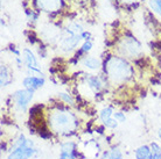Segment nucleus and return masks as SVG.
Returning a JSON list of instances; mask_svg holds the SVG:
<instances>
[{"label": "nucleus", "mask_w": 161, "mask_h": 159, "mask_svg": "<svg viewBox=\"0 0 161 159\" xmlns=\"http://www.w3.org/2000/svg\"><path fill=\"white\" fill-rule=\"evenodd\" d=\"M78 126L76 116L71 111L64 109H56L49 114V127L54 132L67 135L73 132Z\"/></svg>", "instance_id": "nucleus-1"}, {"label": "nucleus", "mask_w": 161, "mask_h": 159, "mask_svg": "<svg viewBox=\"0 0 161 159\" xmlns=\"http://www.w3.org/2000/svg\"><path fill=\"white\" fill-rule=\"evenodd\" d=\"M105 72L110 80L114 84L125 83L132 77L133 70L124 58L120 57H111L106 62Z\"/></svg>", "instance_id": "nucleus-2"}, {"label": "nucleus", "mask_w": 161, "mask_h": 159, "mask_svg": "<svg viewBox=\"0 0 161 159\" xmlns=\"http://www.w3.org/2000/svg\"><path fill=\"white\" fill-rule=\"evenodd\" d=\"M119 51L126 58H137L141 55V45L137 40L127 37L120 42Z\"/></svg>", "instance_id": "nucleus-3"}, {"label": "nucleus", "mask_w": 161, "mask_h": 159, "mask_svg": "<svg viewBox=\"0 0 161 159\" xmlns=\"http://www.w3.org/2000/svg\"><path fill=\"white\" fill-rule=\"evenodd\" d=\"M33 99V91L29 90H19V91L14 92L13 94V100L15 102V106L18 109L21 111H25L28 107L29 102Z\"/></svg>", "instance_id": "nucleus-4"}, {"label": "nucleus", "mask_w": 161, "mask_h": 159, "mask_svg": "<svg viewBox=\"0 0 161 159\" xmlns=\"http://www.w3.org/2000/svg\"><path fill=\"white\" fill-rule=\"evenodd\" d=\"M34 153H35V149H34L33 142L29 141L24 146L13 149L11 153L8 155L7 159H29L34 156Z\"/></svg>", "instance_id": "nucleus-5"}, {"label": "nucleus", "mask_w": 161, "mask_h": 159, "mask_svg": "<svg viewBox=\"0 0 161 159\" xmlns=\"http://www.w3.org/2000/svg\"><path fill=\"white\" fill-rule=\"evenodd\" d=\"M22 58H24L25 65L28 68L29 71L36 72V73H41V70L37 68V66H39V64H37L36 58H35L34 54H33L29 49H24V51H22ZM41 74H42V73H41Z\"/></svg>", "instance_id": "nucleus-6"}, {"label": "nucleus", "mask_w": 161, "mask_h": 159, "mask_svg": "<svg viewBox=\"0 0 161 159\" xmlns=\"http://www.w3.org/2000/svg\"><path fill=\"white\" fill-rule=\"evenodd\" d=\"M82 38H83L82 35H67L63 40L61 41L60 48L63 51H71L78 45Z\"/></svg>", "instance_id": "nucleus-7"}, {"label": "nucleus", "mask_w": 161, "mask_h": 159, "mask_svg": "<svg viewBox=\"0 0 161 159\" xmlns=\"http://www.w3.org/2000/svg\"><path fill=\"white\" fill-rule=\"evenodd\" d=\"M22 85L26 90L29 91H35L37 88L42 87L44 85V78L43 77H36V76H28L24 78L22 80Z\"/></svg>", "instance_id": "nucleus-8"}, {"label": "nucleus", "mask_w": 161, "mask_h": 159, "mask_svg": "<svg viewBox=\"0 0 161 159\" xmlns=\"http://www.w3.org/2000/svg\"><path fill=\"white\" fill-rule=\"evenodd\" d=\"M58 159H76V145L74 142H65L61 145Z\"/></svg>", "instance_id": "nucleus-9"}, {"label": "nucleus", "mask_w": 161, "mask_h": 159, "mask_svg": "<svg viewBox=\"0 0 161 159\" xmlns=\"http://www.w3.org/2000/svg\"><path fill=\"white\" fill-rule=\"evenodd\" d=\"M36 5L44 12H54L61 7V0H36Z\"/></svg>", "instance_id": "nucleus-10"}, {"label": "nucleus", "mask_w": 161, "mask_h": 159, "mask_svg": "<svg viewBox=\"0 0 161 159\" xmlns=\"http://www.w3.org/2000/svg\"><path fill=\"white\" fill-rule=\"evenodd\" d=\"M80 64L84 68L91 70V71H96V70L101 68V60L96 58V57H93V56H86V57H84L82 59V62H80Z\"/></svg>", "instance_id": "nucleus-11"}, {"label": "nucleus", "mask_w": 161, "mask_h": 159, "mask_svg": "<svg viewBox=\"0 0 161 159\" xmlns=\"http://www.w3.org/2000/svg\"><path fill=\"white\" fill-rule=\"evenodd\" d=\"M136 159H153L152 150L148 145H141L136 150Z\"/></svg>", "instance_id": "nucleus-12"}, {"label": "nucleus", "mask_w": 161, "mask_h": 159, "mask_svg": "<svg viewBox=\"0 0 161 159\" xmlns=\"http://www.w3.org/2000/svg\"><path fill=\"white\" fill-rule=\"evenodd\" d=\"M86 84H88L89 87L95 92H99L102 90V87H103V83H102V80L99 79L97 76L86 77Z\"/></svg>", "instance_id": "nucleus-13"}, {"label": "nucleus", "mask_w": 161, "mask_h": 159, "mask_svg": "<svg viewBox=\"0 0 161 159\" xmlns=\"http://www.w3.org/2000/svg\"><path fill=\"white\" fill-rule=\"evenodd\" d=\"M11 76H9V71H8V69L6 65H1V68H0V84H1V86L3 87H6L8 84L11 83Z\"/></svg>", "instance_id": "nucleus-14"}, {"label": "nucleus", "mask_w": 161, "mask_h": 159, "mask_svg": "<svg viewBox=\"0 0 161 159\" xmlns=\"http://www.w3.org/2000/svg\"><path fill=\"white\" fill-rule=\"evenodd\" d=\"M123 158V153L118 147H113L111 150H108L103 153L101 159H121Z\"/></svg>", "instance_id": "nucleus-15"}, {"label": "nucleus", "mask_w": 161, "mask_h": 159, "mask_svg": "<svg viewBox=\"0 0 161 159\" xmlns=\"http://www.w3.org/2000/svg\"><path fill=\"white\" fill-rule=\"evenodd\" d=\"M65 33H67V35H82L84 32H83L82 26H80V24L76 23V22H73V23H70L68 27H67Z\"/></svg>", "instance_id": "nucleus-16"}, {"label": "nucleus", "mask_w": 161, "mask_h": 159, "mask_svg": "<svg viewBox=\"0 0 161 159\" xmlns=\"http://www.w3.org/2000/svg\"><path fill=\"white\" fill-rule=\"evenodd\" d=\"M113 109L111 107H105L103 108L101 110V113H99V117H101V121L104 123V122H106L109 119H111L113 116Z\"/></svg>", "instance_id": "nucleus-17"}, {"label": "nucleus", "mask_w": 161, "mask_h": 159, "mask_svg": "<svg viewBox=\"0 0 161 159\" xmlns=\"http://www.w3.org/2000/svg\"><path fill=\"white\" fill-rule=\"evenodd\" d=\"M151 150H152V157L153 159H161V146L158 143L153 142V143L149 145Z\"/></svg>", "instance_id": "nucleus-18"}, {"label": "nucleus", "mask_w": 161, "mask_h": 159, "mask_svg": "<svg viewBox=\"0 0 161 159\" xmlns=\"http://www.w3.org/2000/svg\"><path fill=\"white\" fill-rule=\"evenodd\" d=\"M58 96L61 98V100H63V101H64L65 104L74 105V99L71 98L70 94H68V93H65V92H61L60 94H58Z\"/></svg>", "instance_id": "nucleus-19"}, {"label": "nucleus", "mask_w": 161, "mask_h": 159, "mask_svg": "<svg viewBox=\"0 0 161 159\" xmlns=\"http://www.w3.org/2000/svg\"><path fill=\"white\" fill-rule=\"evenodd\" d=\"M118 123H119V122H118L114 117H111V119H109L106 122H104L103 124H104L106 128H109V129H116V128L118 127Z\"/></svg>", "instance_id": "nucleus-20"}, {"label": "nucleus", "mask_w": 161, "mask_h": 159, "mask_svg": "<svg viewBox=\"0 0 161 159\" xmlns=\"http://www.w3.org/2000/svg\"><path fill=\"white\" fill-rule=\"evenodd\" d=\"M151 7L153 8L157 13H159V15L161 16V0H151Z\"/></svg>", "instance_id": "nucleus-21"}, {"label": "nucleus", "mask_w": 161, "mask_h": 159, "mask_svg": "<svg viewBox=\"0 0 161 159\" xmlns=\"http://www.w3.org/2000/svg\"><path fill=\"white\" fill-rule=\"evenodd\" d=\"M91 48H92V42L90 40H86L83 43V45H82V49H80V51L82 52H88L91 50Z\"/></svg>", "instance_id": "nucleus-22"}, {"label": "nucleus", "mask_w": 161, "mask_h": 159, "mask_svg": "<svg viewBox=\"0 0 161 159\" xmlns=\"http://www.w3.org/2000/svg\"><path fill=\"white\" fill-rule=\"evenodd\" d=\"M113 117L117 120L119 123H123V122L126 121V116H125V114L124 113H121V111H117V113H114V114H113Z\"/></svg>", "instance_id": "nucleus-23"}, {"label": "nucleus", "mask_w": 161, "mask_h": 159, "mask_svg": "<svg viewBox=\"0 0 161 159\" xmlns=\"http://www.w3.org/2000/svg\"><path fill=\"white\" fill-rule=\"evenodd\" d=\"M121 1H124V3H133V1H136V0H121Z\"/></svg>", "instance_id": "nucleus-24"}, {"label": "nucleus", "mask_w": 161, "mask_h": 159, "mask_svg": "<svg viewBox=\"0 0 161 159\" xmlns=\"http://www.w3.org/2000/svg\"><path fill=\"white\" fill-rule=\"evenodd\" d=\"M159 137H160V138H161V128H160V129H159Z\"/></svg>", "instance_id": "nucleus-25"}, {"label": "nucleus", "mask_w": 161, "mask_h": 159, "mask_svg": "<svg viewBox=\"0 0 161 159\" xmlns=\"http://www.w3.org/2000/svg\"><path fill=\"white\" fill-rule=\"evenodd\" d=\"M121 159H124V158H121Z\"/></svg>", "instance_id": "nucleus-26"}]
</instances>
